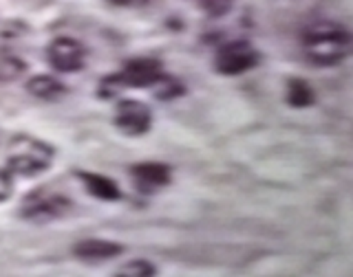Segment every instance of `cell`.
<instances>
[{"label":"cell","mask_w":353,"mask_h":277,"mask_svg":"<svg viewBox=\"0 0 353 277\" xmlns=\"http://www.w3.org/2000/svg\"><path fill=\"white\" fill-rule=\"evenodd\" d=\"M115 275L117 277H152V275H157V267L148 260H130L124 267H119Z\"/></svg>","instance_id":"cell-14"},{"label":"cell","mask_w":353,"mask_h":277,"mask_svg":"<svg viewBox=\"0 0 353 277\" xmlns=\"http://www.w3.org/2000/svg\"><path fill=\"white\" fill-rule=\"evenodd\" d=\"M27 71V64L16 55H0V77L3 80H14Z\"/></svg>","instance_id":"cell-15"},{"label":"cell","mask_w":353,"mask_h":277,"mask_svg":"<svg viewBox=\"0 0 353 277\" xmlns=\"http://www.w3.org/2000/svg\"><path fill=\"white\" fill-rule=\"evenodd\" d=\"M71 209L73 203L69 196L40 187V190H33L22 198L20 218L29 220V223H51V220L64 218Z\"/></svg>","instance_id":"cell-3"},{"label":"cell","mask_w":353,"mask_h":277,"mask_svg":"<svg viewBox=\"0 0 353 277\" xmlns=\"http://www.w3.org/2000/svg\"><path fill=\"white\" fill-rule=\"evenodd\" d=\"M199 5L210 18H223L232 11L234 0H199Z\"/></svg>","instance_id":"cell-16"},{"label":"cell","mask_w":353,"mask_h":277,"mask_svg":"<svg viewBox=\"0 0 353 277\" xmlns=\"http://www.w3.org/2000/svg\"><path fill=\"white\" fill-rule=\"evenodd\" d=\"M27 88V93L33 95V97H38V99H58L66 93V86L60 82V80H55V77L51 75H36V77H31V80L25 84Z\"/></svg>","instance_id":"cell-11"},{"label":"cell","mask_w":353,"mask_h":277,"mask_svg":"<svg viewBox=\"0 0 353 277\" xmlns=\"http://www.w3.org/2000/svg\"><path fill=\"white\" fill-rule=\"evenodd\" d=\"M47 60L58 73H77L86 64V49L80 40L60 36L47 47Z\"/></svg>","instance_id":"cell-6"},{"label":"cell","mask_w":353,"mask_h":277,"mask_svg":"<svg viewBox=\"0 0 353 277\" xmlns=\"http://www.w3.org/2000/svg\"><path fill=\"white\" fill-rule=\"evenodd\" d=\"M53 159L55 148L51 143L31 135H16L7 150V170L25 179H36L51 168Z\"/></svg>","instance_id":"cell-2"},{"label":"cell","mask_w":353,"mask_h":277,"mask_svg":"<svg viewBox=\"0 0 353 277\" xmlns=\"http://www.w3.org/2000/svg\"><path fill=\"white\" fill-rule=\"evenodd\" d=\"M152 88H154V97L161 99V102H168V99L181 97V95L185 93L183 84H181L179 80H176V77H172V75H165V73L159 77L157 84H154Z\"/></svg>","instance_id":"cell-13"},{"label":"cell","mask_w":353,"mask_h":277,"mask_svg":"<svg viewBox=\"0 0 353 277\" xmlns=\"http://www.w3.org/2000/svg\"><path fill=\"white\" fill-rule=\"evenodd\" d=\"M124 253V247L119 242H110V240H99V238H86L73 245V256L82 262H106L113 260Z\"/></svg>","instance_id":"cell-9"},{"label":"cell","mask_w":353,"mask_h":277,"mask_svg":"<svg viewBox=\"0 0 353 277\" xmlns=\"http://www.w3.org/2000/svg\"><path fill=\"white\" fill-rule=\"evenodd\" d=\"M163 75V66L154 58H132L115 75L121 88H152Z\"/></svg>","instance_id":"cell-7"},{"label":"cell","mask_w":353,"mask_h":277,"mask_svg":"<svg viewBox=\"0 0 353 277\" xmlns=\"http://www.w3.org/2000/svg\"><path fill=\"white\" fill-rule=\"evenodd\" d=\"M75 176L82 181L84 190L93 198H97V201L115 203V201H121V196H124L119 190V185L113 179H108V176L95 174V172H84V170H77Z\"/></svg>","instance_id":"cell-10"},{"label":"cell","mask_w":353,"mask_h":277,"mask_svg":"<svg viewBox=\"0 0 353 277\" xmlns=\"http://www.w3.org/2000/svg\"><path fill=\"white\" fill-rule=\"evenodd\" d=\"M11 196H14V174L0 170V203H7Z\"/></svg>","instance_id":"cell-17"},{"label":"cell","mask_w":353,"mask_h":277,"mask_svg":"<svg viewBox=\"0 0 353 277\" xmlns=\"http://www.w3.org/2000/svg\"><path fill=\"white\" fill-rule=\"evenodd\" d=\"M353 38L345 25L334 20H318L303 33V51L316 66H338L351 53Z\"/></svg>","instance_id":"cell-1"},{"label":"cell","mask_w":353,"mask_h":277,"mask_svg":"<svg viewBox=\"0 0 353 277\" xmlns=\"http://www.w3.org/2000/svg\"><path fill=\"white\" fill-rule=\"evenodd\" d=\"M261 53L248 40H232L221 44L214 53V71L225 77H236L259 66Z\"/></svg>","instance_id":"cell-4"},{"label":"cell","mask_w":353,"mask_h":277,"mask_svg":"<svg viewBox=\"0 0 353 277\" xmlns=\"http://www.w3.org/2000/svg\"><path fill=\"white\" fill-rule=\"evenodd\" d=\"M108 3L115 7H132V5H143L146 0H108Z\"/></svg>","instance_id":"cell-18"},{"label":"cell","mask_w":353,"mask_h":277,"mask_svg":"<svg viewBox=\"0 0 353 277\" xmlns=\"http://www.w3.org/2000/svg\"><path fill=\"white\" fill-rule=\"evenodd\" d=\"M132 183L139 192L143 194H154L168 187L172 181V170L170 165L165 163H154V161H146V163H135L128 170Z\"/></svg>","instance_id":"cell-8"},{"label":"cell","mask_w":353,"mask_h":277,"mask_svg":"<svg viewBox=\"0 0 353 277\" xmlns=\"http://www.w3.org/2000/svg\"><path fill=\"white\" fill-rule=\"evenodd\" d=\"M285 99L292 108H309L316 104V93L305 80H301V77H292V80L287 82Z\"/></svg>","instance_id":"cell-12"},{"label":"cell","mask_w":353,"mask_h":277,"mask_svg":"<svg viewBox=\"0 0 353 277\" xmlns=\"http://www.w3.org/2000/svg\"><path fill=\"white\" fill-rule=\"evenodd\" d=\"M113 124L119 132H124L126 137H141V135H146L152 126V113L143 102H137V99H121L115 106Z\"/></svg>","instance_id":"cell-5"}]
</instances>
